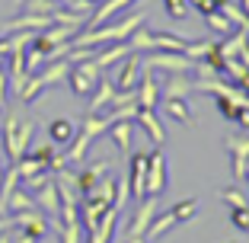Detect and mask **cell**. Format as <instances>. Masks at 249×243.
Returning <instances> with one entry per match:
<instances>
[{"mask_svg":"<svg viewBox=\"0 0 249 243\" xmlns=\"http://www.w3.org/2000/svg\"><path fill=\"white\" fill-rule=\"evenodd\" d=\"M147 163H150V154L141 150V154L131 157V169H128V189H131L134 199H144V179H147Z\"/></svg>","mask_w":249,"mask_h":243,"instance_id":"cell-9","label":"cell"},{"mask_svg":"<svg viewBox=\"0 0 249 243\" xmlns=\"http://www.w3.org/2000/svg\"><path fill=\"white\" fill-rule=\"evenodd\" d=\"M220 202H227L230 208H240V205H249L246 195H243V186H230V189L220 192Z\"/></svg>","mask_w":249,"mask_h":243,"instance_id":"cell-33","label":"cell"},{"mask_svg":"<svg viewBox=\"0 0 249 243\" xmlns=\"http://www.w3.org/2000/svg\"><path fill=\"white\" fill-rule=\"evenodd\" d=\"M205 22L211 26L217 36H230V29H233V22L227 19V16L220 13V10H214V13H205Z\"/></svg>","mask_w":249,"mask_h":243,"instance_id":"cell-29","label":"cell"},{"mask_svg":"<svg viewBox=\"0 0 249 243\" xmlns=\"http://www.w3.org/2000/svg\"><path fill=\"white\" fill-rule=\"evenodd\" d=\"M211 38H205V42H189V45H185V58H189V61H201V58H205V55L208 52H211Z\"/></svg>","mask_w":249,"mask_h":243,"instance_id":"cell-32","label":"cell"},{"mask_svg":"<svg viewBox=\"0 0 249 243\" xmlns=\"http://www.w3.org/2000/svg\"><path fill=\"white\" fill-rule=\"evenodd\" d=\"M115 221H118V208L112 205L109 211L99 218V224L89 230V243H109V240H112V234H115Z\"/></svg>","mask_w":249,"mask_h":243,"instance_id":"cell-17","label":"cell"},{"mask_svg":"<svg viewBox=\"0 0 249 243\" xmlns=\"http://www.w3.org/2000/svg\"><path fill=\"white\" fill-rule=\"evenodd\" d=\"M236 58H240L243 64H246V71H249V42H243V48L236 52Z\"/></svg>","mask_w":249,"mask_h":243,"instance_id":"cell-38","label":"cell"},{"mask_svg":"<svg viewBox=\"0 0 249 243\" xmlns=\"http://www.w3.org/2000/svg\"><path fill=\"white\" fill-rule=\"evenodd\" d=\"M87 3H89V7H96V3H103V0H87Z\"/></svg>","mask_w":249,"mask_h":243,"instance_id":"cell-42","label":"cell"},{"mask_svg":"<svg viewBox=\"0 0 249 243\" xmlns=\"http://www.w3.org/2000/svg\"><path fill=\"white\" fill-rule=\"evenodd\" d=\"M176 214H173V211H166V214H160V218H157V214H154V221H150V227H147V243H154V240H160V237L163 234H169V230H173V227H176Z\"/></svg>","mask_w":249,"mask_h":243,"instance_id":"cell-21","label":"cell"},{"mask_svg":"<svg viewBox=\"0 0 249 243\" xmlns=\"http://www.w3.org/2000/svg\"><path fill=\"white\" fill-rule=\"evenodd\" d=\"M112 96H115V83H112V77H99L96 90L89 93V109H87V115H99L106 106H112Z\"/></svg>","mask_w":249,"mask_h":243,"instance_id":"cell-14","label":"cell"},{"mask_svg":"<svg viewBox=\"0 0 249 243\" xmlns=\"http://www.w3.org/2000/svg\"><path fill=\"white\" fill-rule=\"evenodd\" d=\"M160 103H163V109H166V118H173V122H179V125H192V122H195L192 106L185 103V99H169V96H163Z\"/></svg>","mask_w":249,"mask_h":243,"instance_id":"cell-19","label":"cell"},{"mask_svg":"<svg viewBox=\"0 0 249 243\" xmlns=\"http://www.w3.org/2000/svg\"><path fill=\"white\" fill-rule=\"evenodd\" d=\"M157 205H160L157 199H141L138 202V211H134L131 221H128L124 237H144L147 227H150V221H154V214H157Z\"/></svg>","mask_w":249,"mask_h":243,"instance_id":"cell-7","label":"cell"},{"mask_svg":"<svg viewBox=\"0 0 249 243\" xmlns=\"http://www.w3.org/2000/svg\"><path fill=\"white\" fill-rule=\"evenodd\" d=\"M214 106H217V112L224 118H230V122H236V118H240V112H243V106H236L230 96H217V99H214Z\"/></svg>","mask_w":249,"mask_h":243,"instance_id":"cell-30","label":"cell"},{"mask_svg":"<svg viewBox=\"0 0 249 243\" xmlns=\"http://www.w3.org/2000/svg\"><path fill=\"white\" fill-rule=\"evenodd\" d=\"M89 144H93V138H87V134H83L80 128H77V134H73V141H71V148H67L64 160H67V163H80L83 157H87Z\"/></svg>","mask_w":249,"mask_h":243,"instance_id":"cell-23","label":"cell"},{"mask_svg":"<svg viewBox=\"0 0 249 243\" xmlns=\"http://www.w3.org/2000/svg\"><path fill=\"white\" fill-rule=\"evenodd\" d=\"M13 3H16V7H22V3H26V0H13Z\"/></svg>","mask_w":249,"mask_h":243,"instance_id":"cell-43","label":"cell"},{"mask_svg":"<svg viewBox=\"0 0 249 243\" xmlns=\"http://www.w3.org/2000/svg\"><path fill=\"white\" fill-rule=\"evenodd\" d=\"M73 134H77V125H73L71 118H54L52 125H48V141L52 144H71Z\"/></svg>","mask_w":249,"mask_h":243,"instance_id":"cell-20","label":"cell"},{"mask_svg":"<svg viewBox=\"0 0 249 243\" xmlns=\"http://www.w3.org/2000/svg\"><path fill=\"white\" fill-rule=\"evenodd\" d=\"M109 131H112V141L118 144V150L128 154V150H131V138H134V125L131 122H112Z\"/></svg>","mask_w":249,"mask_h":243,"instance_id":"cell-22","label":"cell"},{"mask_svg":"<svg viewBox=\"0 0 249 243\" xmlns=\"http://www.w3.org/2000/svg\"><path fill=\"white\" fill-rule=\"evenodd\" d=\"M109 128H112V118L109 115H87V118H83V125H80V131L87 134V138L96 141L99 134L109 131Z\"/></svg>","mask_w":249,"mask_h":243,"instance_id":"cell-25","label":"cell"},{"mask_svg":"<svg viewBox=\"0 0 249 243\" xmlns=\"http://www.w3.org/2000/svg\"><path fill=\"white\" fill-rule=\"evenodd\" d=\"M138 125L147 131V138L154 141V144H163L166 141V131H163V125H160V118H157V109H138Z\"/></svg>","mask_w":249,"mask_h":243,"instance_id":"cell-16","label":"cell"},{"mask_svg":"<svg viewBox=\"0 0 249 243\" xmlns=\"http://www.w3.org/2000/svg\"><path fill=\"white\" fill-rule=\"evenodd\" d=\"M131 3H134V0H103V3H96L93 13L87 16V29H96V26L115 19V13H122V10L131 7Z\"/></svg>","mask_w":249,"mask_h":243,"instance_id":"cell-12","label":"cell"},{"mask_svg":"<svg viewBox=\"0 0 249 243\" xmlns=\"http://www.w3.org/2000/svg\"><path fill=\"white\" fill-rule=\"evenodd\" d=\"M58 234H61V243H80V240H83V224H80V221L61 224Z\"/></svg>","mask_w":249,"mask_h":243,"instance_id":"cell-31","label":"cell"},{"mask_svg":"<svg viewBox=\"0 0 249 243\" xmlns=\"http://www.w3.org/2000/svg\"><path fill=\"white\" fill-rule=\"evenodd\" d=\"M99 77H103L99 64H96L93 58H83V61H73V64H71L67 83H71V90L77 96H89L96 90V83H99Z\"/></svg>","mask_w":249,"mask_h":243,"instance_id":"cell-3","label":"cell"},{"mask_svg":"<svg viewBox=\"0 0 249 243\" xmlns=\"http://www.w3.org/2000/svg\"><path fill=\"white\" fill-rule=\"evenodd\" d=\"M131 55V48H128V42H112L109 48H103V52H96L93 55V61L99 64V71H109L115 61H122V58H128Z\"/></svg>","mask_w":249,"mask_h":243,"instance_id":"cell-18","label":"cell"},{"mask_svg":"<svg viewBox=\"0 0 249 243\" xmlns=\"http://www.w3.org/2000/svg\"><path fill=\"white\" fill-rule=\"evenodd\" d=\"M124 243H147V237H124Z\"/></svg>","mask_w":249,"mask_h":243,"instance_id":"cell-40","label":"cell"},{"mask_svg":"<svg viewBox=\"0 0 249 243\" xmlns=\"http://www.w3.org/2000/svg\"><path fill=\"white\" fill-rule=\"evenodd\" d=\"M227 150H230V157H233V186H243V179H246V163H249V138L230 134Z\"/></svg>","mask_w":249,"mask_h":243,"instance_id":"cell-6","label":"cell"},{"mask_svg":"<svg viewBox=\"0 0 249 243\" xmlns=\"http://www.w3.org/2000/svg\"><path fill=\"white\" fill-rule=\"evenodd\" d=\"M134 96H138V109H157V103H160V80L154 77V71H144V77L134 87Z\"/></svg>","mask_w":249,"mask_h":243,"instance_id":"cell-8","label":"cell"},{"mask_svg":"<svg viewBox=\"0 0 249 243\" xmlns=\"http://www.w3.org/2000/svg\"><path fill=\"white\" fill-rule=\"evenodd\" d=\"M32 134H36V122L22 118L19 112H7L3 122H0V141H3V150H7L10 163H16L32 144Z\"/></svg>","mask_w":249,"mask_h":243,"instance_id":"cell-2","label":"cell"},{"mask_svg":"<svg viewBox=\"0 0 249 243\" xmlns=\"http://www.w3.org/2000/svg\"><path fill=\"white\" fill-rule=\"evenodd\" d=\"M7 52H10V42H7V36H0V55L7 58Z\"/></svg>","mask_w":249,"mask_h":243,"instance_id":"cell-39","label":"cell"},{"mask_svg":"<svg viewBox=\"0 0 249 243\" xmlns=\"http://www.w3.org/2000/svg\"><path fill=\"white\" fill-rule=\"evenodd\" d=\"M29 208H38L36 199H32L26 189H16L13 195L7 199V205H3V214H16V211H29Z\"/></svg>","mask_w":249,"mask_h":243,"instance_id":"cell-26","label":"cell"},{"mask_svg":"<svg viewBox=\"0 0 249 243\" xmlns=\"http://www.w3.org/2000/svg\"><path fill=\"white\" fill-rule=\"evenodd\" d=\"M169 183V163L163 150H150V163H147V179H144V199H157Z\"/></svg>","mask_w":249,"mask_h":243,"instance_id":"cell-4","label":"cell"},{"mask_svg":"<svg viewBox=\"0 0 249 243\" xmlns=\"http://www.w3.org/2000/svg\"><path fill=\"white\" fill-rule=\"evenodd\" d=\"M0 67H3V55H0Z\"/></svg>","mask_w":249,"mask_h":243,"instance_id":"cell-45","label":"cell"},{"mask_svg":"<svg viewBox=\"0 0 249 243\" xmlns=\"http://www.w3.org/2000/svg\"><path fill=\"white\" fill-rule=\"evenodd\" d=\"M138 74H141V61L134 58V55H128V61L112 74V83H115L118 93H131V90L138 87V80H141Z\"/></svg>","mask_w":249,"mask_h":243,"instance_id":"cell-10","label":"cell"},{"mask_svg":"<svg viewBox=\"0 0 249 243\" xmlns=\"http://www.w3.org/2000/svg\"><path fill=\"white\" fill-rule=\"evenodd\" d=\"M163 7H166V13L173 19H185V13H189V3L185 0H163Z\"/></svg>","mask_w":249,"mask_h":243,"instance_id":"cell-35","label":"cell"},{"mask_svg":"<svg viewBox=\"0 0 249 243\" xmlns=\"http://www.w3.org/2000/svg\"><path fill=\"white\" fill-rule=\"evenodd\" d=\"M147 19V10H138V13L124 16V19H115L109 26H96V29H87V32H77L71 38V48H99V45H112V42H124L138 26H144Z\"/></svg>","mask_w":249,"mask_h":243,"instance_id":"cell-1","label":"cell"},{"mask_svg":"<svg viewBox=\"0 0 249 243\" xmlns=\"http://www.w3.org/2000/svg\"><path fill=\"white\" fill-rule=\"evenodd\" d=\"M26 154L38 157V160H45V163H52V160H54V154H58V150H54V144H52V141H48V144H38V148L26 150Z\"/></svg>","mask_w":249,"mask_h":243,"instance_id":"cell-36","label":"cell"},{"mask_svg":"<svg viewBox=\"0 0 249 243\" xmlns=\"http://www.w3.org/2000/svg\"><path fill=\"white\" fill-rule=\"evenodd\" d=\"M217 10H220L224 16H227V19L233 22V26H246V29H249V13L240 7V0H220Z\"/></svg>","mask_w":249,"mask_h":243,"instance_id":"cell-24","label":"cell"},{"mask_svg":"<svg viewBox=\"0 0 249 243\" xmlns=\"http://www.w3.org/2000/svg\"><path fill=\"white\" fill-rule=\"evenodd\" d=\"M163 96H169V99H185V96H192V80L185 74H169L166 80L160 83V99Z\"/></svg>","mask_w":249,"mask_h":243,"instance_id":"cell-15","label":"cell"},{"mask_svg":"<svg viewBox=\"0 0 249 243\" xmlns=\"http://www.w3.org/2000/svg\"><path fill=\"white\" fill-rule=\"evenodd\" d=\"M109 169H112L109 160H96V163H89V167H83L80 173H73V179H77V192H80V195H87V192L93 189V186L99 183L103 176H109Z\"/></svg>","mask_w":249,"mask_h":243,"instance_id":"cell-11","label":"cell"},{"mask_svg":"<svg viewBox=\"0 0 249 243\" xmlns=\"http://www.w3.org/2000/svg\"><path fill=\"white\" fill-rule=\"evenodd\" d=\"M32 199H36V205L42 208L45 214L58 218V211H61V195H58V186H54V176L48 179L45 186H38V189L32 192Z\"/></svg>","mask_w":249,"mask_h":243,"instance_id":"cell-13","label":"cell"},{"mask_svg":"<svg viewBox=\"0 0 249 243\" xmlns=\"http://www.w3.org/2000/svg\"><path fill=\"white\" fill-rule=\"evenodd\" d=\"M58 10V0H26L22 13H36V16H52Z\"/></svg>","mask_w":249,"mask_h":243,"instance_id":"cell-28","label":"cell"},{"mask_svg":"<svg viewBox=\"0 0 249 243\" xmlns=\"http://www.w3.org/2000/svg\"><path fill=\"white\" fill-rule=\"evenodd\" d=\"M154 67H163L166 74H189L195 71V61H189L182 52H154L144 58V71H154Z\"/></svg>","mask_w":249,"mask_h":243,"instance_id":"cell-5","label":"cell"},{"mask_svg":"<svg viewBox=\"0 0 249 243\" xmlns=\"http://www.w3.org/2000/svg\"><path fill=\"white\" fill-rule=\"evenodd\" d=\"M230 221H233L236 230H243V234H246V230H249V205L233 208V211H230Z\"/></svg>","mask_w":249,"mask_h":243,"instance_id":"cell-34","label":"cell"},{"mask_svg":"<svg viewBox=\"0 0 249 243\" xmlns=\"http://www.w3.org/2000/svg\"><path fill=\"white\" fill-rule=\"evenodd\" d=\"M7 87H10V80H7V71L0 67V106L7 103Z\"/></svg>","mask_w":249,"mask_h":243,"instance_id":"cell-37","label":"cell"},{"mask_svg":"<svg viewBox=\"0 0 249 243\" xmlns=\"http://www.w3.org/2000/svg\"><path fill=\"white\" fill-rule=\"evenodd\" d=\"M240 7H243V10H246V13H249V0H240Z\"/></svg>","mask_w":249,"mask_h":243,"instance_id":"cell-41","label":"cell"},{"mask_svg":"<svg viewBox=\"0 0 249 243\" xmlns=\"http://www.w3.org/2000/svg\"><path fill=\"white\" fill-rule=\"evenodd\" d=\"M0 183H3V169H0Z\"/></svg>","mask_w":249,"mask_h":243,"instance_id":"cell-44","label":"cell"},{"mask_svg":"<svg viewBox=\"0 0 249 243\" xmlns=\"http://www.w3.org/2000/svg\"><path fill=\"white\" fill-rule=\"evenodd\" d=\"M169 211L176 214L179 224H185V221H192V218L198 214V199H182V202H176V205L169 208Z\"/></svg>","mask_w":249,"mask_h":243,"instance_id":"cell-27","label":"cell"}]
</instances>
